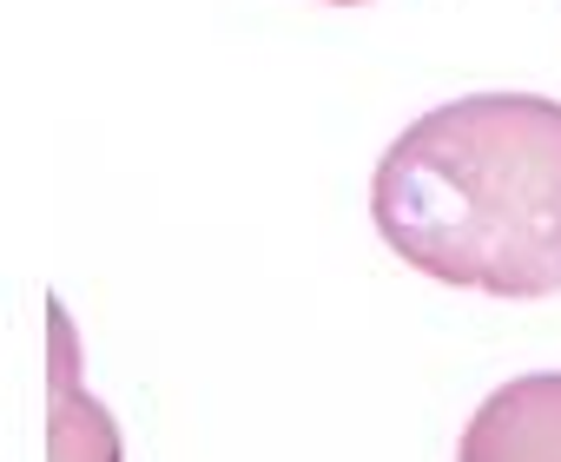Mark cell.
I'll list each match as a JSON object with an SVG mask.
<instances>
[{"label": "cell", "instance_id": "obj_4", "mask_svg": "<svg viewBox=\"0 0 561 462\" xmlns=\"http://www.w3.org/2000/svg\"><path fill=\"white\" fill-rule=\"evenodd\" d=\"M331 8H364V0H331Z\"/></svg>", "mask_w": 561, "mask_h": 462}, {"label": "cell", "instance_id": "obj_3", "mask_svg": "<svg viewBox=\"0 0 561 462\" xmlns=\"http://www.w3.org/2000/svg\"><path fill=\"white\" fill-rule=\"evenodd\" d=\"M47 462H126L119 449V423L87 396L80 383V344H73V317L60 298H47Z\"/></svg>", "mask_w": 561, "mask_h": 462}, {"label": "cell", "instance_id": "obj_1", "mask_svg": "<svg viewBox=\"0 0 561 462\" xmlns=\"http://www.w3.org/2000/svg\"><path fill=\"white\" fill-rule=\"evenodd\" d=\"M377 239L449 291L535 304L561 291V100L469 93L383 146Z\"/></svg>", "mask_w": 561, "mask_h": 462}, {"label": "cell", "instance_id": "obj_2", "mask_svg": "<svg viewBox=\"0 0 561 462\" xmlns=\"http://www.w3.org/2000/svg\"><path fill=\"white\" fill-rule=\"evenodd\" d=\"M456 462H561V370H528L489 390L456 442Z\"/></svg>", "mask_w": 561, "mask_h": 462}]
</instances>
